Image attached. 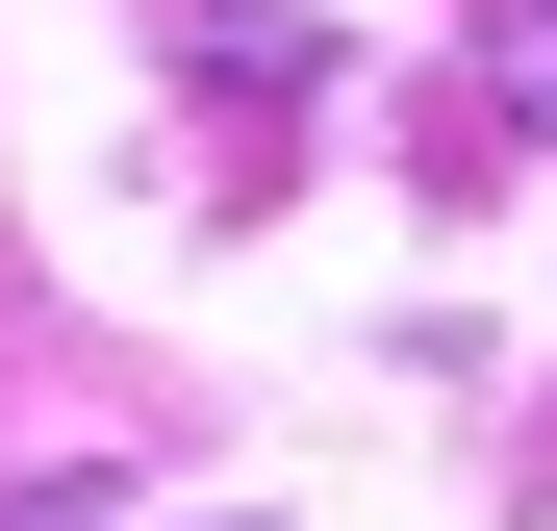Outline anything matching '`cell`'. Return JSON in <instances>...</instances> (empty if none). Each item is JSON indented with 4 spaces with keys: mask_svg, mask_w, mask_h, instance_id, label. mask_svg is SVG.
Instances as JSON below:
<instances>
[{
    "mask_svg": "<svg viewBox=\"0 0 557 531\" xmlns=\"http://www.w3.org/2000/svg\"><path fill=\"white\" fill-rule=\"evenodd\" d=\"M507 76H532V127H557V0H507Z\"/></svg>",
    "mask_w": 557,
    "mask_h": 531,
    "instance_id": "1",
    "label": "cell"
}]
</instances>
